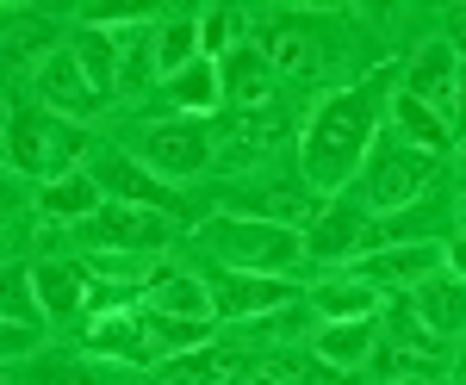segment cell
Returning a JSON list of instances; mask_svg holds the SVG:
<instances>
[{"mask_svg": "<svg viewBox=\"0 0 466 385\" xmlns=\"http://www.w3.org/2000/svg\"><path fill=\"white\" fill-rule=\"evenodd\" d=\"M367 143H380V100L367 87H349V94H329L305 131V180L311 193H342L355 168L367 162Z\"/></svg>", "mask_w": 466, "mask_h": 385, "instance_id": "obj_1", "label": "cell"}, {"mask_svg": "<svg viewBox=\"0 0 466 385\" xmlns=\"http://www.w3.org/2000/svg\"><path fill=\"white\" fill-rule=\"evenodd\" d=\"M87 156V131L75 118H56L50 106H19L6 112V162L19 175H44V180H63L75 175V162Z\"/></svg>", "mask_w": 466, "mask_h": 385, "instance_id": "obj_2", "label": "cell"}, {"mask_svg": "<svg viewBox=\"0 0 466 385\" xmlns=\"http://www.w3.org/2000/svg\"><path fill=\"white\" fill-rule=\"evenodd\" d=\"M199 237H206L224 261H237L243 274H280V268H292V261L305 255V237H299V230L261 224V218H212Z\"/></svg>", "mask_w": 466, "mask_h": 385, "instance_id": "obj_3", "label": "cell"}, {"mask_svg": "<svg viewBox=\"0 0 466 385\" xmlns=\"http://www.w3.org/2000/svg\"><path fill=\"white\" fill-rule=\"evenodd\" d=\"M81 243L94 255H156L168 243V211H149V206H125V199H106L94 218H81Z\"/></svg>", "mask_w": 466, "mask_h": 385, "instance_id": "obj_4", "label": "cell"}, {"mask_svg": "<svg viewBox=\"0 0 466 385\" xmlns=\"http://www.w3.org/2000/svg\"><path fill=\"white\" fill-rule=\"evenodd\" d=\"M435 175V156L410 149V143H380L373 162H367V206L373 211H398V206H417L423 187Z\"/></svg>", "mask_w": 466, "mask_h": 385, "instance_id": "obj_5", "label": "cell"}, {"mask_svg": "<svg viewBox=\"0 0 466 385\" xmlns=\"http://www.w3.org/2000/svg\"><path fill=\"white\" fill-rule=\"evenodd\" d=\"M37 94H44V106L56 112V118H94L100 106H106V94L87 81V69H81V56H75V44H63V50H50L44 63H37Z\"/></svg>", "mask_w": 466, "mask_h": 385, "instance_id": "obj_6", "label": "cell"}, {"mask_svg": "<svg viewBox=\"0 0 466 385\" xmlns=\"http://www.w3.org/2000/svg\"><path fill=\"white\" fill-rule=\"evenodd\" d=\"M261 25V56L274 63V69H318L323 56H329V44H323L318 19H299V13H268V19H255Z\"/></svg>", "mask_w": 466, "mask_h": 385, "instance_id": "obj_7", "label": "cell"}, {"mask_svg": "<svg viewBox=\"0 0 466 385\" xmlns=\"http://www.w3.org/2000/svg\"><path fill=\"white\" fill-rule=\"evenodd\" d=\"M144 168L168 180H193L212 168V131H199V125H156L144 137Z\"/></svg>", "mask_w": 466, "mask_h": 385, "instance_id": "obj_8", "label": "cell"}, {"mask_svg": "<svg viewBox=\"0 0 466 385\" xmlns=\"http://www.w3.org/2000/svg\"><path fill=\"white\" fill-rule=\"evenodd\" d=\"M404 94H417L441 125L461 118V63H454V44H430L410 63V75H404Z\"/></svg>", "mask_w": 466, "mask_h": 385, "instance_id": "obj_9", "label": "cell"}, {"mask_svg": "<svg viewBox=\"0 0 466 385\" xmlns=\"http://www.w3.org/2000/svg\"><path fill=\"white\" fill-rule=\"evenodd\" d=\"M212 305H218V317L287 311V305H292V286L274 280V274H224V280L212 286Z\"/></svg>", "mask_w": 466, "mask_h": 385, "instance_id": "obj_10", "label": "cell"}, {"mask_svg": "<svg viewBox=\"0 0 466 385\" xmlns=\"http://www.w3.org/2000/svg\"><path fill=\"white\" fill-rule=\"evenodd\" d=\"M218 81H224L230 112H261V106H268V94H274V63H268L255 44H237V50L224 56Z\"/></svg>", "mask_w": 466, "mask_h": 385, "instance_id": "obj_11", "label": "cell"}, {"mask_svg": "<svg viewBox=\"0 0 466 385\" xmlns=\"http://www.w3.org/2000/svg\"><path fill=\"white\" fill-rule=\"evenodd\" d=\"M237 211H249L261 224H280V230H305V224H318L329 199L323 193H305V187H268V193H243Z\"/></svg>", "mask_w": 466, "mask_h": 385, "instance_id": "obj_12", "label": "cell"}, {"mask_svg": "<svg viewBox=\"0 0 466 385\" xmlns=\"http://www.w3.org/2000/svg\"><path fill=\"white\" fill-rule=\"evenodd\" d=\"M305 248H311V255H323V261H342V255H367V248H373V224H367L360 211H349V206H329L318 224H311Z\"/></svg>", "mask_w": 466, "mask_h": 385, "instance_id": "obj_13", "label": "cell"}, {"mask_svg": "<svg viewBox=\"0 0 466 385\" xmlns=\"http://www.w3.org/2000/svg\"><path fill=\"white\" fill-rule=\"evenodd\" d=\"M410 299H417L423 329H435V336H454V329H466V280H461V274H430V280L417 286Z\"/></svg>", "mask_w": 466, "mask_h": 385, "instance_id": "obj_14", "label": "cell"}, {"mask_svg": "<svg viewBox=\"0 0 466 385\" xmlns=\"http://www.w3.org/2000/svg\"><path fill=\"white\" fill-rule=\"evenodd\" d=\"M430 268H435V248L430 243H404L392 248V255H360V280L367 286H417L430 280Z\"/></svg>", "mask_w": 466, "mask_h": 385, "instance_id": "obj_15", "label": "cell"}, {"mask_svg": "<svg viewBox=\"0 0 466 385\" xmlns=\"http://www.w3.org/2000/svg\"><path fill=\"white\" fill-rule=\"evenodd\" d=\"M149 311H162V317H187V323H212V292L193 280V274H162V280H149V299H144Z\"/></svg>", "mask_w": 466, "mask_h": 385, "instance_id": "obj_16", "label": "cell"}, {"mask_svg": "<svg viewBox=\"0 0 466 385\" xmlns=\"http://www.w3.org/2000/svg\"><path fill=\"white\" fill-rule=\"evenodd\" d=\"M94 180H100V187H112L125 206H149V211H168V218H180V199L168 193V180H149L137 162H106Z\"/></svg>", "mask_w": 466, "mask_h": 385, "instance_id": "obj_17", "label": "cell"}, {"mask_svg": "<svg viewBox=\"0 0 466 385\" xmlns=\"http://www.w3.org/2000/svg\"><path fill=\"white\" fill-rule=\"evenodd\" d=\"M218 137L237 143V156H268L274 143L287 137V118H280V112H268V106H261V112H230V118L218 125Z\"/></svg>", "mask_w": 466, "mask_h": 385, "instance_id": "obj_18", "label": "cell"}, {"mask_svg": "<svg viewBox=\"0 0 466 385\" xmlns=\"http://www.w3.org/2000/svg\"><path fill=\"white\" fill-rule=\"evenodd\" d=\"M100 206H106V199H100V180H87V175L44 180V193H37V211H44V218H94Z\"/></svg>", "mask_w": 466, "mask_h": 385, "instance_id": "obj_19", "label": "cell"}, {"mask_svg": "<svg viewBox=\"0 0 466 385\" xmlns=\"http://www.w3.org/2000/svg\"><path fill=\"white\" fill-rule=\"evenodd\" d=\"M373 317H355V323H329L318 336V354L329 367H360V360H373Z\"/></svg>", "mask_w": 466, "mask_h": 385, "instance_id": "obj_20", "label": "cell"}, {"mask_svg": "<svg viewBox=\"0 0 466 385\" xmlns=\"http://www.w3.org/2000/svg\"><path fill=\"white\" fill-rule=\"evenodd\" d=\"M32 286H37V305L50 317H75L81 311V274L75 268H63V261H44V268H32Z\"/></svg>", "mask_w": 466, "mask_h": 385, "instance_id": "obj_21", "label": "cell"}, {"mask_svg": "<svg viewBox=\"0 0 466 385\" xmlns=\"http://www.w3.org/2000/svg\"><path fill=\"white\" fill-rule=\"evenodd\" d=\"M87 349H94V354H118V360H137V367L156 354V349H149V336H144V323H131V317H100L94 336H87Z\"/></svg>", "mask_w": 466, "mask_h": 385, "instance_id": "obj_22", "label": "cell"}, {"mask_svg": "<svg viewBox=\"0 0 466 385\" xmlns=\"http://www.w3.org/2000/svg\"><path fill=\"white\" fill-rule=\"evenodd\" d=\"M392 112H398V131L417 143L423 156H441V149H448V125H441L417 94H392Z\"/></svg>", "mask_w": 466, "mask_h": 385, "instance_id": "obj_23", "label": "cell"}, {"mask_svg": "<svg viewBox=\"0 0 466 385\" xmlns=\"http://www.w3.org/2000/svg\"><path fill=\"white\" fill-rule=\"evenodd\" d=\"M144 336H149V349L156 354H180V349H193V342H206V329L212 323H187V317H162V311H149L144 305Z\"/></svg>", "mask_w": 466, "mask_h": 385, "instance_id": "obj_24", "label": "cell"}, {"mask_svg": "<svg viewBox=\"0 0 466 385\" xmlns=\"http://www.w3.org/2000/svg\"><path fill=\"white\" fill-rule=\"evenodd\" d=\"M373 305H380V292L367 280H336L318 292V311L336 317V323H355V317H373Z\"/></svg>", "mask_w": 466, "mask_h": 385, "instance_id": "obj_25", "label": "cell"}, {"mask_svg": "<svg viewBox=\"0 0 466 385\" xmlns=\"http://www.w3.org/2000/svg\"><path fill=\"white\" fill-rule=\"evenodd\" d=\"M75 56H81L87 81H94L100 94H112V75H118V37H106V32H81V37H75Z\"/></svg>", "mask_w": 466, "mask_h": 385, "instance_id": "obj_26", "label": "cell"}, {"mask_svg": "<svg viewBox=\"0 0 466 385\" xmlns=\"http://www.w3.org/2000/svg\"><path fill=\"white\" fill-rule=\"evenodd\" d=\"M373 380L380 385H410V380H435V360L430 354H410V349H373Z\"/></svg>", "mask_w": 466, "mask_h": 385, "instance_id": "obj_27", "label": "cell"}, {"mask_svg": "<svg viewBox=\"0 0 466 385\" xmlns=\"http://www.w3.org/2000/svg\"><path fill=\"white\" fill-rule=\"evenodd\" d=\"M218 69L212 63H193V69H180L175 81H168V94H175V106H187V112H206V106L218 100Z\"/></svg>", "mask_w": 466, "mask_h": 385, "instance_id": "obj_28", "label": "cell"}, {"mask_svg": "<svg viewBox=\"0 0 466 385\" xmlns=\"http://www.w3.org/2000/svg\"><path fill=\"white\" fill-rule=\"evenodd\" d=\"M193 50H199V25H168V32H156V69L175 81L180 69H193Z\"/></svg>", "mask_w": 466, "mask_h": 385, "instance_id": "obj_29", "label": "cell"}, {"mask_svg": "<svg viewBox=\"0 0 466 385\" xmlns=\"http://www.w3.org/2000/svg\"><path fill=\"white\" fill-rule=\"evenodd\" d=\"M13 385H100L81 360H69V354H50V360H37V367H25Z\"/></svg>", "mask_w": 466, "mask_h": 385, "instance_id": "obj_30", "label": "cell"}, {"mask_svg": "<svg viewBox=\"0 0 466 385\" xmlns=\"http://www.w3.org/2000/svg\"><path fill=\"white\" fill-rule=\"evenodd\" d=\"M230 385H292V360H268V354H249L243 373Z\"/></svg>", "mask_w": 466, "mask_h": 385, "instance_id": "obj_31", "label": "cell"}, {"mask_svg": "<svg viewBox=\"0 0 466 385\" xmlns=\"http://www.w3.org/2000/svg\"><path fill=\"white\" fill-rule=\"evenodd\" d=\"M6 32H13V50H25V56H37L50 44V25L37 13H6Z\"/></svg>", "mask_w": 466, "mask_h": 385, "instance_id": "obj_32", "label": "cell"}, {"mask_svg": "<svg viewBox=\"0 0 466 385\" xmlns=\"http://www.w3.org/2000/svg\"><path fill=\"white\" fill-rule=\"evenodd\" d=\"M230 32H237V13H206V19H199V50H224V56H230V50H237V44H230Z\"/></svg>", "mask_w": 466, "mask_h": 385, "instance_id": "obj_33", "label": "cell"}, {"mask_svg": "<svg viewBox=\"0 0 466 385\" xmlns=\"http://www.w3.org/2000/svg\"><path fill=\"white\" fill-rule=\"evenodd\" d=\"M32 274H19V261L6 268V323H19V317H32Z\"/></svg>", "mask_w": 466, "mask_h": 385, "instance_id": "obj_34", "label": "cell"}, {"mask_svg": "<svg viewBox=\"0 0 466 385\" xmlns=\"http://www.w3.org/2000/svg\"><path fill=\"white\" fill-rule=\"evenodd\" d=\"M448 268H454V274H461V280H466V237H461V243H454V248H448Z\"/></svg>", "mask_w": 466, "mask_h": 385, "instance_id": "obj_35", "label": "cell"}, {"mask_svg": "<svg viewBox=\"0 0 466 385\" xmlns=\"http://www.w3.org/2000/svg\"><path fill=\"white\" fill-rule=\"evenodd\" d=\"M454 50H466V6H454Z\"/></svg>", "mask_w": 466, "mask_h": 385, "instance_id": "obj_36", "label": "cell"}, {"mask_svg": "<svg viewBox=\"0 0 466 385\" xmlns=\"http://www.w3.org/2000/svg\"><path fill=\"white\" fill-rule=\"evenodd\" d=\"M461 118H466V69H461Z\"/></svg>", "mask_w": 466, "mask_h": 385, "instance_id": "obj_37", "label": "cell"}, {"mask_svg": "<svg viewBox=\"0 0 466 385\" xmlns=\"http://www.w3.org/2000/svg\"><path fill=\"white\" fill-rule=\"evenodd\" d=\"M461 385H466V360H461Z\"/></svg>", "mask_w": 466, "mask_h": 385, "instance_id": "obj_38", "label": "cell"}, {"mask_svg": "<svg viewBox=\"0 0 466 385\" xmlns=\"http://www.w3.org/2000/svg\"><path fill=\"white\" fill-rule=\"evenodd\" d=\"M410 385H435V380H410Z\"/></svg>", "mask_w": 466, "mask_h": 385, "instance_id": "obj_39", "label": "cell"}, {"mask_svg": "<svg viewBox=\"0 0 466 385\" xmlns=\"http://www.w3.org/2000/svg\"><path fill=\"white\" fill-rule=\"evenodd\" d=\"M156 385H168V380H156Z\"/></svg>", "mask_w": 466, "mask_h": 385, "instance_id": "obj_40", "label": "cell"}, {"mask_svg": "<svg viewBox=\"0 0 466 385\" xmlns=\"http://www.w3.org/2000/svg\"><path fill=\"white\" fill-rule=\"evenodd\" d=\"M461 149H466V143H461Z\"/></svg>", "mask_w": 466, "mask_h": 385, "instance_id": "obj_41", "label": "cell"}]
</instances>
